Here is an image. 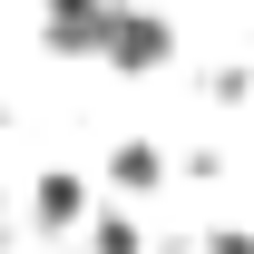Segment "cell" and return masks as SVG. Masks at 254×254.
Instances as JSON below:
<instances>
[{
    "instance_id": "cell-2",
    "label": "cell",
    "mask_w": 254,
    "mask_h": 254,
    "mask_svg": "<svg viewBox=\"0 0 254 254\" xmlns=\"http://www.w3.org/2000/svg\"><path fill=\"white\" fill-rule=\"evenodd\" d=\"M108 49H118V59H127V68H137V59H157L166 39H157V30H147V20H118V30H108Z\"/></svg>"
},
{
    "instance_id": "cell-1",
    "label": "cell",
    "mask_w": 254,
    "mask_h": 254,
    "mask_svg": "<svg viewBox=\"0 0 254 254\" xmlns=\"http://www.w3.org/2000/svg\"><path fill=\"white\" fill-rule=\"evenodd\" d=\"M49 30H59V49H78V39H108L118 20H108V0H59V10H49Z\"/></svg>"
}]
</instances>
